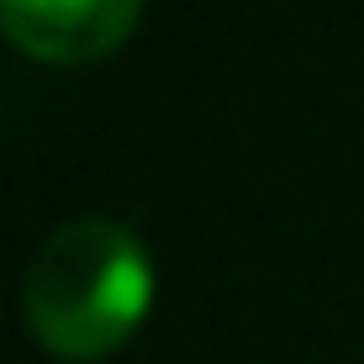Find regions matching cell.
Here are the masks:
<instances>
[{
  "label": "cell",
  "instance_id": "6da1fadb",
  "mask_svg": "<svg viewBox=\"0 0 364 364\" xmlns=\"http://www.w3.org/2000/svg\"><path fill=\"white\" fill-rule=\"evenodd\" d=\"M21 306L48 354L74 364L106 359L154 306V259L122 222H69L37 248Z\"/></svg>",
  "mask_w": 364,
  "mask_h": 364
},
{
  "label": "cell",
  "instance_id": "7a4b0ae2",
  "mask_svg": "<svg viewBox=\"0 0 364 364\" xmlns=\"http://www.w3.org/2000/svg\"><path fill=\"white\" fill-rule=\"evenodd\" d=\"M143 0H0V32L37 64H90L127 43Z\"/></svg>",
  "mask_w": 364,
  "mask_h": 364
}]
</instances>
